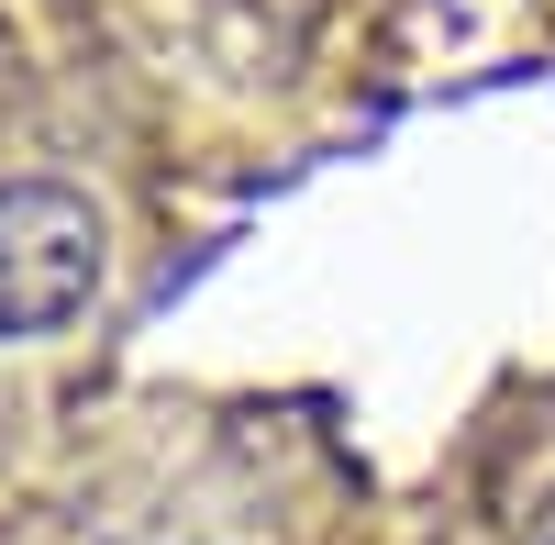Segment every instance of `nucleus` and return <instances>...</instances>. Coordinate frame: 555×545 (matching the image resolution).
<instances>
[{
  "label": "nucleus",
  "instance_id": "obj_1",
  "mask_svg": "<svg viewBox=\"0 0 555 545\" xmlns=\"http://www.w3.org/2000/svg\"><path fill=\"white\" fill-rule=\"evenodd\" d=\"M89 290V212L67 190H0V334L56 324Z\"/></svg>",
  "mask_w": 555,
  "mask_h": 545
}]
</instances>
